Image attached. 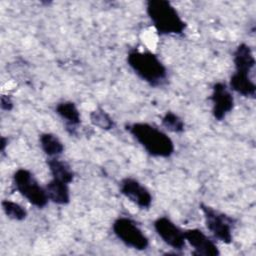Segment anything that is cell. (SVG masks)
Masks as SVG:
<instances>
[{"instance_id": "cell-1", "label": "cell", "mask_w": 256, "mask_h": 256, "mask_svg": "<svg viewBox=\"0 0 256 256\" xmlns=\"http://www.w3.org/2000/svg\"><path fill=\"white\" fill-rule=\"evenodd\" d=\"M146 12L160 35H181L187 27L169 1L149 0L146 3Z\"/></svg>"}, {"instance_id": "cell-2", "label": "cell", "mask_w": 256, "mask_h": 256, "mask_svg": "<svg viewBox=\"0 0 256 256\" xmlns=\"http://www.w3.org/2000/svg\"><path fill=\"white\" fill-rule=\"evenodd\" d=\"M127 130L154 157L168 158L174 153L175 147L171 138L148 123H134Z\"/></svg>"}, {"instance_id": "cell-3", "label": "cell", "mask_w": 256, "mask_h": 256, "mask_svg": "<svg viewBox=\"0 0 256 256\" xmlns=\"http://www.w3.org/2000/svg\"><path fill=\"white\" fill-rule=\"evenodd\" d=\"M128 65L151 86H160L167 78V69L157 55L152 52L132 50L127 57Z\"/></svg>"}, {"instance_id": "cell-4", "label": "cell", "mask_w": 256, "mask_h": 256, "mask_svg": "<svg viewBox=\"0 0 256 256\" xmlns=\"http://www.w3.org/2000/svg\"><path fill=\"white\" fill-rule=\"evenodd\" d=\"M16 190L37 208H44L48 203L46 189L42 188L34 175L27 169H18L13 176Z\"/></svg>"}, {"instance_id": "cell-5", "label": "cell", "mask_w": 256, "mask_h": 256, "mask_svg": "<svg viewBox=\"0 0 256 256\" xmlns=\"http://www.w3.org/2000/svg\"><path fill=\"white\" fill-rule=\"evenodd\" d=\"M114 234L125 245L136 250H145L149 246V240L143 231L129 218H118L113 224Z\"/></svg>"}, {"instance_id": "cell-6", "label": "cell", "mask_w": 256, "mask_h": 256, "mask_svg": "<svg viewBox=\"0 0 256 256\" xmlns=\"http://www.w3.org/2000/svg\"><path fill=\"white\" fill-rule=\"evenodd\" d=\"M200 208L204 214L205 223L210 232L220 241L226 244H230L233 240L232 218L214 210L205 204H201Z\"/></svg>"}, {"instance_id": "cell-7", "label": "cell", "mask_w": 256, "mask_h": 256, "mask_svg": "<svg viewBox=\"0 0 256 256\" xmlns=\"http://www.w3.org/2000/svg\"><path fill=\"white\" fill-rule=\"evenodd\" d=\"M210 100L213 104L212 113L218 121L223 120L234 108V98L225 83H216L212 88Z\"/></svg>"}, {"instance_id": "cell-8", "label": "cell", "mask_w": 256, "mask_h": 256, "mask_svg": "<svg viewBox=\"0 0 256 256\" xmlns=\"http://www.w3.org/2000/svg\"><path fill=\"white\" fill-rule=\"evenodd\" d=\"M154 228L161 239L174 249L181 250L185 247L184 232L180 230L169 218L160 217L154 222Z\"/></svg>"}, {"instance_id": "cell-9", "label": "cell", "mask_w": 256, "mask_h": 256, "mask_svg": "<svg viewBox=\"0 0 256 256\" xmlns=\"http://www.w3.org/2000/svg\"><path fill=\"white\" fill-rule=\"evenodd\" d=\"M121 193L141 209H148L152 203V196L148 189L133 178H125L120 184Z\"/></svg>"}, {"instance_id": "cell-10", "label": "cell", "mask_w": 256, "mask_h": 256, "mask_svg": "<svg viewBox=\"0 0 256 256\" xmlns=\"http://www.w3.org/2000/svg\"><path fill=\"white\" fill-rule=\"evenodd\" d=\"M185 240L195 249L196 254L205 256H218L217 245L199 229H189L184 232Z\"/></svg>"}, {"instance_id": "cell-11", "label": "cell", "mask_w": 256, "mask_h": 256, "mask_svg": "<svg viewBox=\"0 0 256 256\" xmlns=\"http://www.w3.org/2000/svg\"><path fill=\"white\" fill-rule=\"evenodd\" d=\"M48 199L58 205H67L70 202L69 184L53 179L46 186Z\"/></svg>"}, {"instance_id": "cell-12", "label": "cell", "mask_w": 256, "mask_h": 256, "mask_svg": "<svg viewBox=\"0 0 256 256\" xmlns=\"http://www.w3.org/2000/svg\"><path fill=\"white\" fill-rule=\"evenodd\" d=\"M234 64L237 72L249 73L255 66V58L247 44H240L234 53Z\"/></svg>"}, {"instance_id": "cell-13", "label": "cell", "mask_w": 256, "mask_h": 256, "mask_svg": "<svg viewBox=\"0 0 256 256\" xmlns=\"http://www.w3.org/2000/svg\"><path fill=\"white\" fill-rule=\"evenodd\" d=\"M230 89L245 97H253L256 92V86L251 80L249 73L237 71H235L230 79Z\"/></svg>"}, {"instance_id": "cell-14", "label": "cell", "mask_w": 256, "mask_h": 256, "mask_svg": "<svg viewBox=\"0 0 256 256\" xmlns=\"http://www.w3.org/2000/svg\"><path fill=\"white\" fill-rule=\"evenodd\" d=\"M47 165L53 179L60 180L67 184H70L73 181L74 173L71 167L66 162L53 157L47 161Z\"/></svg>"}, {"instance_id": "cell-15", "label": "cell", "mask_w": 256, "mask_h": 256, "mask_svg": "<svg viewBox=\"0 0 256 256\" xmlns=\"http://www.w3.org/2000/svg\"><path fill=\"white\" fill-rule=\"evenodd\" d=\"M56 113L65 120L69 127H76L81 122L80 112L73 102L65 101L56 106Z\"/></svg>"}, {"instance_id": "cell-16", "label": "cell", "mask_w": 256, "mask_h": 256, "mask_svg": "<svg viewBox=\"0 0 256 256\" xmlns=\"http://www.w3.org/2000/svg\"><path fill=\"white\" fill-rule=\"evenodd\" d=\"M40 145L46 155L53 158L64 151V145L60 139L52 133H44L40 136Z\"/></svg>"}, {"instance_id": "cell-17", "label": "cell", "mask_w": 256, "mask_h": 256, "mask_svg": "<svg viewBox=\"0 0 256 256\" xmlns=\"http://www.w3.org/2000/svg\"><path fill=\"white\" fill-rule=\"evenodd\" d=\"M90 120L94 126L103 130H111L115 125L113 119L101 108L91 112Z\"/></svg>"}, {"instance_id": "cell-18", "label": "cell", "mask_w": 256, "mask_h": 256, "mask_svg": "<svg viewBox=\"0 0 256 256\" xmlns=\"http://www.w3.org/2000/svg\"><path fill=\"white\" fill-rule=\"evenodd\" d=\"M2 208L6 216L12 220L23 221L27 217V211L18 203L4 200L2 201Z\"/></svg>"}, {"instance_id": "cell-19", "label": "cell", "mask_w": 256, "mask_h": 256, "mask_svg": "<svg viewBox=\"0 0 256 256\" xmlns=\"http://www.w3.org/2000/svg\"><path fill=\"white\" fill-rule=\"evenodd\" d=\"M162 125L169 131L174 133H181L184 131L183 120L173 112H167L162 118Z\"/></svg>"}, {"instance_id": "cell-20", "label": "cell", "mask_w": 256, "mask_h": 256, "mask_svg": "<svg viewBox=\"0 0 256 256\" xmlns=\"http://www.w3.org/2000/svg\"><path fill=\"white\" fill-rule=\"evenodd\" d=\"M1 108L5 111H11L13 109V101L8 95L1 96Z\"/></svg>"}, {"instance_id": "cell-21", "label": "cell", "mask_w": 256, "mask_h": 256, "mask_svg": "<svg viewBox=\"0 0 256 256\" xmlns=\"http://www.w3.org/2000/svg\"><path fill=\"white\" fill-rule=\"evenodd\" d=\"M8 144V140L5 138V137H1V141H0V149L2 152L5 151V148Z\"/></svg>"}]
</instances>
